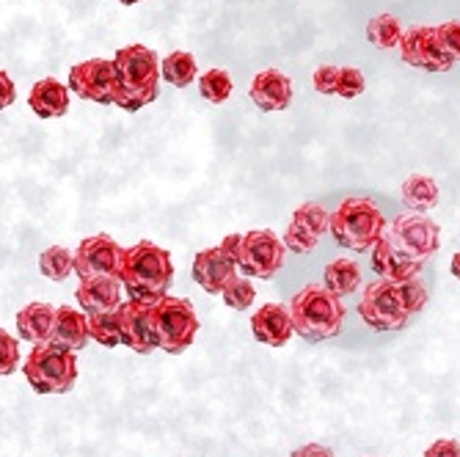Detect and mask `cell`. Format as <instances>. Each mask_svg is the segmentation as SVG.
Wrapping results in <instances>:
<instances>
[{"mask_svg": "<svg viewBox=\"0 0 460 457\" xmlns=\"http://www.w3.org/2000/svg\"><path fill=\"white\" fill-rule=\"evenodd\" d=\"M121 286L128 289L130 298L138 301H160L169 286L174 281V262L172 254L165 248L141 240L130 248L121 251V262H119V276Z\"/></svg>", "mask_w": 460, "mask_h": 457, "instance_id": "obj_1", "label": "cell"}, {"mask_svg": "<svg viewBox=\"0 0 460 457\" xmlns=\"http://www.w3.org/2000/svg\"><path fill=\"white\" fill-rule=\"evenodd\" d=\"M289 314L292 325H296V334L309 342H325L342 334L345 325V303L340 295H333L328 286H304L301 293L289 301Z\"/></svg>", "mask_w": 460, "mask_h": 457, "instance_id": "obj_2", "label": "cell"}, {"mask_svg": "<svg viewBox=\"0 0 460 457\" xmlns=\"http://www.w3.org/2000/svg\"><path fill=\"white\" fill-rule=\"evenodd\" d=\"M119 72L116 108L136 113L152 105L160 94V58L144 45H128L113 56Z\"/></svg>", "mask_w": 460, "mask_h": 457, "instance_id": "obj_3", "label": "cell"}, {"mask_svg": "<svg viewBox=\"0 0 460 457\" xmlns=\"http://www.w3.org/2000/svg\"><path fill=\"white\" fill-rule=\"evenodd\" d=\"M386 218L372 198H345L331 213V234L342 248L356 254H367L384 237Z\"/></svg>", "mask_w": 460, "mask_h": 457, "instance_id": "obj_4", "label": "cell"}, {"mask_svg": "<svg viewBox=\"0 0 460 457\" xmlns=\"http://www.w3.org/2000/svg\"><path fill=\"white\" fill-rule=\"evenodd\" d=\"M22 375L36 394H66L77 381V356L53 342L33 345L22 361Z\"/></svg>", "mask_w": 460, "mask_h": 457, "instance_id": "obj_5", "label": "cell"}, {"mask_svg": "<svg viewBox=\"0 0 460 457\" xmlns=\"http://www.w3.org/2000/svg\"><path fill=\"white\" fill-rule=\"evenodd\" d=\"M358 314L364 325L372 330H402L408 325V317L413 314L405 298V278H378L364 286V293L358 298Z\"/></svg>", "mask_w": 460, "mask_h": 457, "instance_id": "obj_6", "label": "cell"}, {"mask_svg": "<svg viewBox=\"0 0 460 457\" xmlns=\"http://www.w3.org/2000/svg\"><path fill=\"white\" fill-rule=\"evenodd\" d=\"M384 240L397 257L425 268L441 248V229L425 213H405L386 224Z\"/></svg>", "mask_w": 460, "mask_h": 457, "instance_id": "obj_7", "label": "cell"}, {"mask_svg": "<svg viewBox=\"0 0 460 457\" xmlns=\"http://www.w3.org/2000/svg\"><path fill=\"white\" fill-rule=\"evenodd\" d=\"M199 334V317L190 301L163 295L155 301V337L157 347L169 356L185 353Z\"/></svg>", "mask_w": 460, "mask_h": 457, "instance_id": "obj_8", "label": "cell"}, {"mask_svg": "<svg viewBox=\"0 0 460 457\" xmlns=\"http://www.w3.org/2000/svg\"><path fill=\"white\" fill-rule=\"evenodd\" d=\"M69 92L80 100H89L97 105H116L119 97V72L113 58H89L69 69Z\"/></svg>", "mask_w": 460, "mask_h": 457, "instance_id": "obj_9", "label": "cell"}, {"mask_svg": "<svg viewBox=\"0 0 460 457\" xmlns=\"http://www.w3.org/2000/svg\"><path fill=\"white\" fill-rule=\"evenodd\" d=\"M284 240L276 237L270 229H254L243 234V254L237 259V268L251 276L270 281L284 268Z\"/></svg>", "mask_w": 460, "mask_h": 457, "instance_id": "obj_10", "label": "cell"}, {"mask_svg": "<svg viewBox=\"0 0 460 457\" xmlns=\"http://www.w3.org/2000/svg\"><path fill=\"white\" fill-rule=\"evenodd\" d=\"M397 48H400V58L413 69L449 72L455 66V61L441 48L436 25H413V28L402 31V39Z\"/></svg>", "mask_w": 460, "mask_h": 457, "instance_id": "obj_11", "label": "cell"}, {"mask_svg": "<svg viewBox=\"0 0 460 457\" xmlns=\"http://www.w3.org/2000/svg\"><path fill=\"white\" fill-rule=\"evenodd\" d=\"M119 330H121V345L130 347L133 353H152L157 347L155 337V303L130 298L119 303Z\"/></svg>", "mask_w": 460, "mask_h": 457, "instance_id": "obj_12", "label": "cell"}, {"mask_svg": "<svg viewBox=\"0 0 460 457\" xmlns=\"http://www.w3.org/2000/svg\"><path fill=\"white\" fill-rule=\"evenodd\" d=\"M331 232V215L317 201L301 204L284 232V248L292 254H309L317 248L320 237Z\"/></svg>", "mask_w": 460, "mask_h": 457, "instance_id": "obj_13", "label": "cell"}, {"mask_svg": "<svg viewBox=\"0 0 460 457\" xmlns=\"http://www.w3.org/2000/svg\"><path fill=\"white\" fill-rule=\"evenodd\" d=\"M121 251L124 248L108 234L86 237L75 251V273L80 281L92 276H119Z\"/></svg>", "mask_w": 460, "mask_h": 457, "instance_id": "obj_14", "label": "cell"}, {"mask_svg": "<svg viewBox=\"0 0 460 457\" xmlns=\"http://www.w3.org/2000/svg\"><path fill=\"white\" fill-rule=\"evenodd\" d=\"M240 268L221 251V248H204L193 259V278L210 295H221L224 289L240 276Z\"/></svg>", "mask_w": 460, "mask_h": 457, "instance_id": "obj_15", "label": "cell"}, {"mask_svg": "<svg viewBox=\"0 0 460 457\" xmlns=\"http://www.w3.org/2000/svg\"><path fill=\"white\" fill-rule=\"evenodd\" d=\"M251 330H254L257 342H262L268 347H284L289 342V337L296 334L289 306L265 303L262 309L254 312V317H251Z\"/></svg>", "mask_w": 460, "mask_h": 457, "instance_id": "obj_16", "label": "cell"}, {"mask_svg": "<svg viewBox=\"0 0 460 457\" xmlns=\"http://www.w3.org/2000/svg\"><path fill=\"white\" fill-rule=\"evenodd\" d=\"M121 281L116 276H92V278H83L77 286V303L80 309L92 314H102V312H113L121 303Z\"/></svg>", "mask_w": 460, "mask_h": 457, "instance_id": "obj_17", "label": "cell"}, {"mask_svg": "<svg viewBox=\"0 0 460 457\" xmlns=\"http://www.w3.org/2000/svg\"><path fill=\"white\" fill-rule=\"evenodd\" d=\"M251 100L260 110H287L292 105V80L279 69H265L251 83Z\"/></svg>", "mask_w": 460, "mask_h": 457, "instance_id": "obj_18", "label": "cell"}, {"mask_svg": "<svg viewBox=\"0 0 460 457\" xmlns=\"http://www.w3.org/2000/svg\"><path fill=\"white\" fill-rule=\"evenodd\" d=\"M50 342L58 347H66L72 353L86 350V345L92 342V330H89V314L77 312L69 306L56 309V320H53V330H50Z\"/></svg>", "mask_w": 460, "mask_h": 457, "instance_id": "obj_19", "label": "cell"}, {"mask_svg": "<svg viewBox=\"0 0 460 457\" xmlns=\"http://www.w3.org/2000/svg\"><path fill=\"white\" fill-rule=\"evenodd\" d=\"M28 105L39 119H58L69 110V86L56 77L39 80L28 94Z\"/></svg>", "mask_w": 460, "mask_h": 457, "instance_id": "obj_20", "label": "cell"}, {"mask_svg": "<svg viewBox=\"0 0 460 457\" xmlns=\"http://www.w3.org/2000/svg\"><path fill=\"white\" fill-rule=\"evenodd\" d=\"M53 320H56V306H50V303H28L17 314V334H20L22 342H31V345L50 342Z\"/></svg>", "mask_w": 460, "mask_h": 457, "instance_id": "obj_21", "label": "cell"}, {"mask_svg": "<svg viewBox=\"0 0 460 457\" xmlns=\"http://www.w3.org/2000/svg\"><path fill=\"white\" fill-rule=\"evenodd\" d=\"M372 270L378 273V278H394V281H402V278H413L420 276L422 265H413V262H405L402 257H397L389 242L381 237L372 248Z\"/></svg>", "mask_w": 460, "mask_h": 457, "instance_id": "obj_22", "label": "cell"}, {"mask_svg": "<svg viewBox=\"0 0 460 457\" xmlns=\"http://www.w3.org/2000/svg\"><path fill=\"white\" fill-rule=\"evenodd\" d=\"M402 193V204L408 207L411 213H428L438 204V185L433 177L425 174H413L402 182L400 188Z\"/></svg>", "mask_w": 460, "mask_h": 457, "instance_id": "obj_23", "label": "cell"}, {"mask_svg": "<svg viewBox=\"0 0 460 457\" xmlns=\"http://www.w3.org/2000/svg\"><path fill=\"white\" fill-rule=\"evenodd\" d=\"M325 286L340 298L353 295L361 286V265L353 259H333L325 268Z\"/></svg>", "mask_w": 460, "mask_h": 457, "instance_id": "obj_24", "label": "cell"}, {"mask_svg": "<svg viewBox=\"0 0 460 457\" xmlns=\"http://www.w3.org/2000/svg\"><path fill=\"white\" fill-rule=\"evenodd\" d=\"M196 75H199V66H196V58L185 50H177L172 56H165L160 61V77L165 83H172L174 89H188L196 83Z\"/></svg>", "mask_w": 460, "mask_h": 457, "instance_id": "obj_25", "label": "cell"}, {"mask_svg": "<svg viewBox=\"0 0 460 457\" xmlns=\"http://www.w3.org/2000/svg\"><path fill=\"white\" fill-rule=\"evenodd\" d=\"M39 273L50 281H64L75 273V254L66 245H50L39 257Z\"/></svg>", "mask_w": 460, "mask_h": 457, "instance_id": "obj_26", "label": "cell"}, {"mask_svg": "<svg viewBox=\"0 0 460 457\" xmlns=\"http://www.w3.org/2000/svg\"><path fill=\"white\" fill-rule=\"evenodd\" d=\"M367 39L372 41L375 48H381V50L397 48L400 39H402V22L394 14H378V17H372L369 25H367Z\"/></svg>", "mask_w": 460, "mask_h": 457, "instance_id": "obj_27", "label": "cell"}, {"mask_svg": "<svg viewBox=\"0 0 460 457\" xmlns=\"http://www.w3.org/2000/svg\"><path fill=\"white\" fill-rule=\"evenodd\" d=\"M232 89H234L232 86V77L224 69H207L204 75H199V94L207 102H216V105L226 102L229 94H232Z\"/></svg>", "mask_w": 460, "mask_h": 457, "instance_id": "obj_28", "label": "cell"}, {"mask_svg": "<svg viewBox=\"0 0 460 457\" xmlns=\"http://www.w3.org/2000/svg\"><path fill=\"white\" fill-rule=\"evenodd\" d=\"M92 339L102 347H119L121 345V330H119V312H102L89 317Z\"/></svg>", "mask_w": 460, "mask_h": 457, "instance_id": "obj_29", "label": "cell"}, {"mask_svg": "<svg viewBox=\"0 0 460 457\" xmlns=\"http://www.w3.org/2000/svg\"><path fill=\"white\" fill-rule=\"evenodd\" d=\"M221 298H224V303L229 306V309H234V312H245V309H251V303L257 301V289H254V284H251L248 278H234L224 293H221Z\"/></svg>", "mask_w": 460, "mask_h": 457, "instance_id": "obj_30", "label": "cell"}, {"mask_svg": "<svg viewBox=\"0 0 460 457\" xmlns=\"http://www.w3.org/2000/svg\"><path fill=\"white\" fill-rule=\"evenodd\" d=\"M20 366V339L0 328V378L14 375Z\"/></svg>", "mask_w": 460, "mask_h": 457, "instance_id": "obj_31", "label": "cell"}, {"mask_svg": "<svg viewBox=\"0 0 460 457\" xmlns=\"http://www.w3.org/2000/svg\"><path fill=\"white\" fill-rule=\"evenodd\" d=\"M364 89H367V80H364L361 69H356V66H345V69H340L337 94H340L342 100H356V97H361V94H364Z\"/></svg>", "mask_w": 460, "mask_h": 457, "instance_id": "obj_32", "label": "cell"}, {"mask_svg": "<svg viewBox=\"0 0 460 457\" xmlns=\"http://www.w3.org/2000/svg\"><path fill=\"white\" fill-rule=\"evenodd\" d=\"M436 33L447 56L457 64L460 61V22H441L436 25Z\"/></svg>", "mask_w": 460, "mask_h": 457, "instance_id": "obj_33", "label": "cell"}, {"mask_svg": "<svg viewBox=\"0 0 460 457\" xmlns=\"http://www.w3.org/2000/svg\"><path fill=\"white\" fill-rule=\"evenodd\" d=\"M312 83L320 94H337V83H340V66H317L314 75H312Z\"/></svg>", "mask_w": 460, "mask_h": 457, "instance_id": "obj_34", "label": "cell"}, {"mask_svg": "<svg viewBox=\"0 0 460 457\" xmlns=\"http://www.w3.org/2000/svg\"><path fill=\"white\" fill-rule=\"evenodd\" d=\"M425 457H460V444L452 438H441V441L428 446Z\"/></svg>", "mask_w": 460, "mask_h": 457, "instance_id": "obj_35", "label": "cell"}, {"mask_svg": "<svg viewBox=\"0 0 460 457\" xmlns=\"http://www.w3.org/2000/svg\"><path fill=\"white\" fill-rule=\"evenodd\" d=\"M14 100H17L14 83L4 69H0V110H6L9 105H14Z\"/></svg>", "mask_w": 460, "mask_h": 457, "instance_id": "obj_36", "label": "cell"}, {"mask_svg": "<svg viewBox=\"0 0 460 457\" xmlns=\"http://www.w3.org/2000/svg\"><path fill=\"white\" fill-rule=\"evenodd\" d=\"M221 248V251L237 265V259H240V254H243V234H226L224 237V242L218 245Z\"/></svg>", "mask_w": 460, "mask_h": 457, "instance_id": "obj_37", "label": "cell"}, {"mask_svg": "<svg viewBox=\"0 0 460 457\" xmlns=\"http://www.w3.org/2000/svg\"><path fill=\"white\" fill-rule=\"evenodd\" d=\"M289 457H333V452L325 449V446H320V444H306V446L292 452Z\"/></svg>", "mask_w": 460, "mask_h": 457, "instance_id": "obj_38", "label": "cell"}, {"mask_svg": "<svg viewBox=\"0 0 460 457\" xmlns=\"http://www.w3.org/2000/svg\"><path fill=\"white\" fill-rule=\"evenodd\" d=\"M449 270H452V276H455V278L460 281V251H457V254L452 257V265H449Z\"/></svg>", "mask_w": 460, "mask_h": 457, "instance_id": "obj_39", "label": "cell"}, {"mask_svg": "<svg viewBox=\"0 0 460 457\" xmlns=\"http://www.w3.org/2000/svg\"><path fill=\"white\" fill-rule=\"evenodd\" d=\"M119 4H124V6H133V4H141V0H119Z\"/></svg>", "mask_w": 460, "mask_h": 457, "instance_id": "obj_40", "label": "cell"}]
</instances>
